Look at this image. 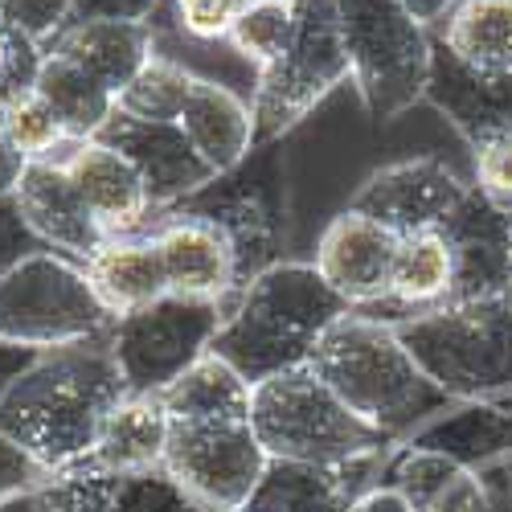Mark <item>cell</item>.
<instances>
[{
    "mask_svg": "<svg viewBox=\"0 0 512 512\" xmlns=\"http://www.w3.org/2000/svg\"><path fill=\"white\" fill-rule=\"evenodd\" d=\"M21 218L41 238V246L66 254L74 263H87L91 254L107 242V230L87 209L82 193L74 189L62 160H33L13 193Z\"/></svg>",
    "mask_w": 512,
    "mask_h": 512,
    "instance_id": "18",
    "label": "cell"
},
{
    "mask_svg": "<svg viewBox=\"0 0 512 512\" xmlns=\"http://www.w3.org/2000/svg\"><path fill=\"white\" fill-rule=\"evenodd\" d=\"M173 213V209H168ZM177 213L213 222L234 246L238 259V287L254 275L283 263L279 254L287 246V156L279 144L254 148L238 168L213 177L205 189L185 197Z\"/></svg>",
    "mask_w": 512,
    "mask_h": 512,
    "instance_id": "9",
    "label": "cell"
},
{
    "mask_svg": "<svg viewBox=\"0 0 512 512\" xmlns=\"http://www.w3.org/2000/svg\"><path fill=\"white\" fill-rule=\"evenodd\" d=\"M33 91L54 107V115L66 123V132H70L74 144L95 140L107 127V119L115 115V95L107 87H99L87 70H78L74 62L58 58L50 50L37 66Z\"/></svg>",
    "mask_w": 512,
    "mask_h": 512,
    "instance_id": "27",
    "label": "cell"
},
{
    "mask_svg": "<svg viewBox=\"0 0 512 512\" xmlns=\"http://www.w3.org/2000/svg\"><path fill=\"white\" fill-rule=\"evenodd\" d=\"M443 50L480 74H512V0H459L447 13Z\"/></svg>",
    "mask_w": 512,
    "mask_h": 512,
    "instance_id": "26",
    "label": "cell"
},
{
    "mask_svg": "<svg viewBox=\"0 0 512 512\" xmlns=\"http://www.w3.org/2000/svg\"><path fill=\"white\" fill-rule=\"evenodd\" d=\"M467 189L472 185L439 156H414V160L386 164V168H377L373 177H365V185L357 189L349 209L381 222L398 238L426 234V230L439 234L443 222L467 197Z\"/></svg>",
    "mask_w": 512,
    "mask_h": 512,
    "instance_id": "12",
    "label": "cell"
},
{
    "mask_svg": "<svg viewBox=\"0 0 512 512\" xmlns=\"http://www.w3.org/2000/svg\"><path fill=\"white\" fill-rule=\"evenodd\" d=\"M394 451V447H390ZM353 463H291L271 459L242 512H353L386 472V455Z\"/></svg>",
    "mask_w": 512,
    "mask_h": 512,
    "instance_id": "16",
    "label": "cell"
},
{
    "mask_svg": "<svg viewBox=\"0 0 512 512\" xmlns=\"http://www.w3.org/2000/svg\"><path fill=\"white\" fill-rule=\"evenodd\" d=\"M455 250L451 304H480L512 295V213L496 209L476 185L439 230Z\"/></svg>",
    "mask_w": 512,
    "mask_h": 512,
    "instance_id": "15",
    "label": "cell"
},
{
    "mask_svg": "<svg viewBox=\"0 0 512 512\" xmlns=\"http://www.w3.org/2000/svg\"><path fill=\"white\" fill-rule=\"evenodd\" d=\"M115 316L95 295L87 267L41 250L0 279V340L25 349H62L111 336Z\"/></svg>",
    "mask_w": 512,
    "mask_h": 512,
    "instance_id": "8",
    "label": "cell"
},
{
    "mask_svg": "<svg viewBox=\"0 0 512 512\" xmlns=\"http://www.w3.org/2000/svg\"><path fill=\"white\" fill-rule=\"evenodd\" d=\"M82 267H87L95 295L115 320L132 316V312H140V308L168 295L164 259H160V246L152 234L148 238H140V234L107 238Z\"/></svg>",
    "mask_w": 512,
    "mask_h": 512,
    "instance_id": "23",
    "label": "cell"
},
{
    "mask_svg": "<svg viewBox=\"0 0 512 512\" xmlns=\"http://www.w3.org/2000/svg\"><path fill=\"white\" fill-rule=\"evenodd\" d=\"M164 259V275H168V291L173 295H189V300H213L230 312V304L238 300V259L230 238L205 222V218H189V213H164L160 230L152 234Z\"/></svg>",
    "mask_w": 512,
    "mask_h": 512,
    "instance_id": "17",
    "label": "cell"
},
{
    "mask_svg": "<svg viewBox=\"0 0 512 512\" xmlns=\"http://www.w3.org/2000/svg\"><path fill=\"white\" fill-rule=\"evenodd\" d=\"M193 82H197V74L189 66H181L177 58L156 54L123 87V95L115 99V111L132 115V119H148V123H181L185 103L193 95Z\"/></svg>",
    "mask_w": 512,
    "mask_h": 512,
    "instance_id": "30",
    "label": "cell"
},
{
    "mask_svg": "<svg viewBox=\"0 0 512 512\" xmlns=\"http://www.w3.org/2000/svg\"><path fill=\"white\" fill-rule=\"evenodd\" d=\"M111 512H205L173 476L156 467L144 476H123Z\"/></svg>",
    "mask_w": 512,
    "mask_h": 512,
    "instance_id": "33",
    "label": "cell"
},
{
    "mask_svg": "<svg viewBox=\"0 0 512 512\" xmlns=\"http://www.w3.org/2000/svg\"><path fill=\"white\" fill-rule=\"evenodd\" d=\"M353 82V62L332 0H295L291 46L254 78V148L279 144L336 87Z\"/></svg>",
    "mask_w": 512,
    "mask_h": 512,
    "instance_id": "7",
    "label": "cell"
},
{
    "mask_svg": "<svg viewBox=\"0 0 512 512\" xmlns=\"http://www.w3.org/2000/svg\"><path fill=\"white\" fill-rule=\"evenodd\" d=\"M250 431L271 459L291 463H353L398 447L340 402L312 365L275 373L254 386Z\"/></svg>",
    "mask_w": 512,
    "mask_h": 512,
    "instance_id": "5",
    "label": "cell"
},
{
    "mask_svg": "<svg viewBox=\"0 0 512 512\" xmlns=\"http://www.w3.org/2000/svg\"><path fill=\"white\" fill-rule=\"evenodd\" d=\"M54 472L50 467H41L21 443H13L9 435H0V504L37 488V484H46Z\"/></svg>",
    "mask_w": 512,
    "mask_h": 512,
    "instance_id": "38",
    "label": "cell"
},
{
    "mask_svg": "<svg viewBox=\"0 0 512 512\" xmlns=\"http://www.w3.org/2000/svg\"><path fill=\"white\" fill-rule=\"evenodd\" d=\"M394 254H398L394 230H386L357 209H340L316 242L312 267L353 312H365L390 300Z\"/></svg>",
    "mask_w": 512,
    "mask_h": 512,
    "instance_id": "13",
    "label": "cell"
},
{
    "mask_svg": "<svg viewBox=\"0 0 512 512\" xmlns=\"http://www.w3.org/2000/svg\"><path fill=\"white\" fill-rule=\"evenodd\" d=\"M426 103L467 140L484 144L488 136L512 132V74H480L455 62L443 46L431 58V82H426Z\"/></svg>",
    "mask_w": 512,
    "mask_h": 512,
    "instance_id": "20",
    "label": "cell"
},
{
    "mask_svg": "<svg viewBox=\"0 0 512 512\" xmlns=\"http://www.w3.org/2000/svg\"><path fill=\"white\" fill-rule=\"evenodd\" d=\"M254 386L222 357L205 353L160 394L168 418H250Z\"/></svg>",
    "mask_w": 512,
    "mask_h": 512,
    "instance_id": "28",
    "label": "cell"
},
{
    "mask_svg": "<svg viewBox=\"0 0 512 512\" xmlns=\"http://www.w3.org/2000/svg\"><path fill=\"white\" fill-rule=\"evenodd\" d=\"M222 320V304L173 291L132 316H119L111 328V357L123 373L127 394H164L209 353Z\"/></svg>",
    "mask_w": 512,
    "mask_h": 512,
    "instance_id": "10",
    "label": "cell"
},
{
    "mask_svg": "<svg viewBox=\"0 0 512 512\" xmlns=\"http://www.w3.org/2000/svg\"><path fill=\"white\" fill-rule=\"evenodd\" d=\"M25 168L29 160L17 152V144L5 136V127H0V197H13L21 177H25Z\"/></svg>",
    "mask_w": 512,
    "mask_h": 512,
    "instance_id": "41",
    "label": "cell"
},
{
    "mask_svg": "<svg viewBox=\"0 0 512 512\" xmlns=\"http://www.w3.org/2000/svg\"><path fill=\"white\" fill-rule=\"evenodd\" d=\"M156 0H74L70 21H148Z\"/></svg>",
    "mask_w": 512,
    "mask_h": 512,
    "instance_id": "39",
    "label": "cell"
},
{
    "mask_svg": "<svg viewBox=\"0 0 512 512\" xmlns=\"http://www.w3.org/2000/svg\"><path fill=\"white\" fill-rule=\"evenodd\" d=\"M250 0H173L177 9V25L181 33H189L193 41H222L230 37L238 13Z\"/></svg>",
    "mask_w": 512,
    "mask_h": 512,
    "instance_id": "36",
    "label": "cell"
},
{
    "mask_svg": "<svg viewBox=\"0 0 512 512\" xmlns=\"http://www.w3.org/2000/svg\"><path fill=\"white\" fill-rule=\"evenodd\" d=\"M353 512H414V508H410V504H406V500H402L394 488L377 484V488H373V492H369V496H365V500H361Z\"/></svg>",
    "mask_w": 512,
    "mask_h": 512,
    "instance_id": "42",
    "label": "cell"
},
{
    "mask_svg": "<svg viewBox=\"0 0 512 512\" xmlns=\"http://www.w3.org/2000/svg\"><path fill=\"white\" fill-rule=\"evenodd\" d=\"M41 357V349H25V345H5L0 340V398L13 390V381Z\"/></svg>",
    "mask_w": 512,
    "mask_h": 512,
    "instance_id": "40",
    "label": "cell"
},
{
    "mask_svg": "<svg viewBox=\"0 0 512 512\" xmlns=\"http://www.w3.org/2000/svg\"><path fill=\"white\" fill-rule=\"evenodd\" d=\"M308 365L328 381L336 398L357 418L377 426L394 443H406L418 426H426L431 418L455 406L418 369V361L402 345L398 328L365 312L340 316L320 336Z\"/></svg>",
    "mask_w": 512,
    "mask_h": 512,
    "instance_id": "3",
    "label": "cell"
},
{
    "mask_svg": "<svg viewBox=\"0 0 512 512\" xmlns=\"http://www.w3.org/2000/svg\"><path fill=\"white\" fill-rule=\"evenodd\" d=\"M353 312L312 263H275L230 304L209 353L234 365L250 386L312 361L320 336Z\"/></svg>",
    "mask_w": 512,
    "mask_h": 512,
    "instance_id": "2",
    "label": "cell"
},
{
    "mask_svg": "<svg viewBox=\"0 0 512 512\" xmlns=\"http://www.w3.org/2000/svg\"><path fill=\"white\" fill-rule=\"evenodd\" d=\"M418 369L451 402L512 394V295L443 304L394 324Z\"/></svg>",
    "mask_w": 512,
    "mask_h": 512,
    "instance_id": "4",
    "label": "cell"
},
{
    "mask_svg": "<svg viewBox=\"0 0 512 512\" xmlns=\"http://www.w3.org/2000/svg\"><path fill=\"white\" fill-rule=\"evenodd\" d=\"M345 50L353 62V87L373 123H390L410 111L431 82L435 46L426 25L402 0H332Z\"/></svg>",
    "mask_w": 512,
    "mask_h": 512,
    "instance_id": "6",
    "label": "cell"
},
{
    "mask_svg": "<svg viewBox=\"0 0 512 512\" xmlns=\"http://www.w3.org/2000/svg\"><path fill=\"white\" fill-rule=\"evenodd\" d=\"M62 164H66L74 189L82 193V201H87V209L107 230V238L140 234V226L156 213L136 164L123 152H115L111 144L82 140L62 156Z\"/></svg>",
    "mask_w": 512,
    "mask_h": 512,
    "instance_id": "19",
    "label": "cell"
},
{
    "mask_svg": "<svg viewBox=\"0 0 512 512\" xmlns=\"http://www.w3.org/2000/svg\"><path fill=\"white\" fill-rule=\"evenodd\" d=\"M451 291H455V250L447 246V238L435 230L410 234V238H398L390 300L377 308H365V316L390 312L386 324H398L406 316L451 304Z\"/></svg>",
    "mask_w": 512,
    "mask_h": 512,
    "instance_id": "25",
    "label": "cell"
},
{
    "mask_svg": "<svg viewBox=\"0 0 512 512\" xmlns=\"http://www.w3.org/2000/svg\"><path fill=\"white\" fill-rule=\"evenodd\" d=\"M168 410L160 394H127L115 402V410L103 418L99 443L87 463L111 476H144L164 463L168 447Z\"/></svg>",
    "mask_w": 512,
    "mask_h": 512,
    "instance_id": "24",
    "label": "cell"
},
{
    "mask_svg": "<svg viewBox=\"0 0 512 512\" xmlns=\"http://www.w3.org/2000/svg\"><path fill=\"white\" fill-rule=\"evenodd\" d=\"M181 132L189 136L193 152L213 168V177H222L254 152V107L238 91L197 74L181 115Z\"/></svg>",
    "mask_w": 512,
    "mask_h": 512,
    "instance_id": "22",
    "label": "cell"
},
{
    "mask_svg": "<svg viewBox=\"0 0 512 512\" xmlns=\"http://www.w3.org/2000/svg\"><path fill=\"white\" fill-rule=\"evenodd\" d=\"M291 33H295V0H250L226 41L246 62L267 70L291 46Z\"/></svg>",
    "mask_w": 512,
    "mask_h": 512,
    "instance_id": "31",
    "label": "cell"
},
{
    "mask_svg": "<svg viewBox=\"0 0 512 512\" xmlns=\"http://www.w3.org/2000/svg\"><path fill=\"white\" fill-rule=\"evenodd\" d=\"M119 492V476L99 472L91 463L54 472L46 484H37L13 500L0 504V512H111Z\"/></svg>",
    "mask_w": 512,
    "mask_h": 512,
    "instance_id": "29",
    "label": "cell"
},
{
    "mask_svg": "<svg viewBox=\"0 0 512 512\" xmlns=\"http://www.w3.org/2000/svg\"><path fill=\"white\" fill-rule=\"evenodd\" d=\"M0 127H5V136L17 144V152L33 164V160H62L58 152H70L74 140L66 132V123L54 115V107L41 99L37 91L21 95L5 119H0Z\"/></svg>",
    "mask_w": 512,
    "mask_h": 512,
    "instance_id": "32",
    "label": "cell"
},
{
    "mask_svg": "<svg viewBox=\"0 0 512 512\" xmlns=\"http://www.w3.org/2000/svg\"><path fill=\"white\" fill-rule=\"evenodd\" d=\"M50 54L87 70L119 99L127 82L156 58V33L148 21H74L50 41Z\"/></svg>",
    "mask_w": 512,
    "mask_h": 512,
    "instance_id": "21",
    "label": "cell"
},
{
    "mask_svg": "<svg viewBox=\"0 0 512 512\" xmlns=\"http://www.w3.org/2000/svg\"><path fill=\"white\" fill-rule=\"evenodd\" d=\"M476 152V177L472 185L504 213H512V132L488 136L484 144L472 148Z\"/></svg>",
    "mask_w": 512,
    "mask_h": 512,
    "instance_id": "35",
    "label": "cell"
},
{
    "mask_svg": "<svg viewBox=\"0 0 512 512\" xmlns=\"http://www.w3.org/2000/svg\"><path fill=\"white\" fill-rule=\"evenodd\" d=\"M402 5L414 13V21L431 25V21H439L447 9H455V0H402Z\"/></svg>",
    "mask_w": 512,
    "mask_h": 512,
    "instance_id": "43",
    "label": "cell"
},
{
    "mask_svg": "<svg viewBox=\"0 0 512 512\" xmlns=\"http://www.w3.org/2000/svg\"><path fill=\"white\" fill-rule=\"evenodd\" d=\"M9 58H13V33L0 29V74L9 70Z\"/></svg>",
    "mask_w": 512,
    "mask_h": 512,
    "instance_id": "44",
    "label": "cell"
},
{
    "mask_svg": "<svg viewBox=\"0 0 512 512\" xmlns=\"http://www.w3.org/2000/svg\"><path fill=\"white\" fill-rule=\"evenodd\" d=\"M119 398H127V386L111 357V336L46 349L0 398V435L21 443L41 467L66 472L91 459Z\"/></svg>",
    "mask_w": 512,
    "mask_h": 512,
    "instance_id": "1",
    "label": "cell"
},
{
    "mask_svg": "<svg viewBox=\"0 0 512 512\" xmlns=\"http://www.w3.org/2000/svg\"><path fill=\"white\" fill-rule=\"evenodd\" d=\"M74 0H0V29H13L29 41H54L70 21Z\"/></svg>",
    "mask_w": 512,
    "mask_h": 512,
    "instance_id": "34",
    "label": "cell"
},
{
    "mask_svg": "<svg viewBox=\"0 0 512 512\" xmlns=\"http://www.w3.org/2000/svg\"><path fill=\"white\" fill-rule=\"evenodd\" d=\"M95 140L111 144L136 164L156 213L177 209L185 197H193L213 181V168L193 152L181 123H148V119H132L115 111Z\"/></svg>",
    "mask_w": 512,
    "mask_h": 512,
    "instance_id": "14",
    "label": "cell"
},
{
    "mask_svg": "<svg viewBox=\"0 0 512 512\" xmlns=\"http://www.w3.org/2000/svg\"><path fill=\"white\" fill-rule=\"evenodd\" d=\"M41 238L29 230V222L21 218V209L13 197H0V279H5L13 267H21L25 259L41 254Z\"/></svg>",
    "mask_w": 512,
    "mask_h": 512,
    "instance_id": "37",
    "label": "cell"
},
{
    "mask_svg": "<svg viewBox=\"0 0 512 512\" xmlns=\"http://www.w3.org/2000/svg\"><path fill=\"white\" fill-rule=\"evenodd\" d=\"M271 455L254 439L250 418H173L164 472L205 512H242Z\"/></svg>",
    "mask_w": 512,
    "mask_h": 512,
    "instance_id": "11",
    "label": "cell"
}]
</instances>
